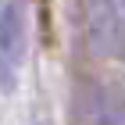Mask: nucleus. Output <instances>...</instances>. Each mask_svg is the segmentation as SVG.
<instances>
[{
	"mask_svg": "<svg viewBox=\"0 0 125 125\" xmlns=\"http://www.w3.org/2000/svg\"><path fill=\"white\" fill-rule=\"evenodd\" d=\"M86 36L96 54L125 50V0H93L86 11Z\"/></svg>",
	"mask_w": 125,
	"mask_h": 125,
	"instance_id": "f257e3e1",
	"label": "nucleus"
},
{
	"mask_svg": "<svg viewBox=\"0 0 125 125\" xmlns=\"http://www.w3.org/2000/svg\"><path fill=\"white\" fill-rule=\"evenodd\" d=\"M21 61H25V14L18 0L0 7V89L14 86Z\"/></svg>",
	"mask_w": 125,
	"mask_h": 125,
	"instance_id": "f03ea898",
	"label": "nucleus"
}]
</instances>
